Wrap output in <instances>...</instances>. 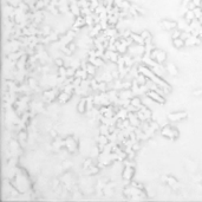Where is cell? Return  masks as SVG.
Wrapping results in <instances>:
<instances>
[{
  "label": "cell",
  "mask_w": 202,
  "mask_h": 202,
  "mask_svg": "<svg viewBox=\"0 0 202 202\" xmlns=\"http://www.w3.org/2000/svg\"><path fill=\"white\" fill-rule=\"evenodd\" d=\"M94 160L92 159H88V160H85L84 163H83V168H84V170L85 169H89V168H91L92 165H94Z\"/></svg>",
  "instance_id": "cell-29"
},
{
  "label": "cell",
  "mask_w": 202,
  "mask_h": 202,
  "mask_svg": "<svg viewBox=\"0 0 202 202\" xmlns=\"http://www.w3.org/2000/svg\"><path fill=\"white\" fill-rule=\"evenodd\" d=\"M54 63H56L57 67H60V66H64V64H65V60H64L63 58H57V59L54 60Z\"/></svg>",
  "instance_id": "cell-37"
},
{
  "label": "cell",
  "mask_w": 202,
  "mask_h": 202,
  "mask_svg": "<svg viewBox=\"0 0 202 202\" xmlns=\"http://www.w3.org/2000/svg\"><path fill=\"white\" fill-rule=\"evenodd\" d=\"M99 134L109 136V135H110V127L107 125V124H103V123H102L101 127H99Z\"/></svg>",
  "instance_id": "cell-24"
},
{
  "label": "cell",
  "mask_w": 202,
  "mask_h": 202,
  "mask_svg": "<svg viewBox=\"0 0 202 202\" xmlns=\"http://www.w3.org/2000/svg\"><path fill=\"white\" fill-rule=\"evenodd\" d=\"M150 58L154 59L159 64H163L167 60V53H165V51H163L161 49H154L150 52Z\"/></svg>",
  "instance_id": "cell-3"
},
{
  "label": "cell",
  "mask_w": 202,
  "mask_h": 202,
  "mask_svg": "<svg viewBox=\"0 0 202 202\" xmlns=\"http://www.w3.org/2000/svg\"><path fill=\"white\" fill-rule=\"evenodd\" d=\"M181 33H182L181 30L175 28L174 31H172V39H177V38H180V37H181Z\"/></svg>",
  "instance_id": "cell-30"
},
{
  "label": "cell",
  "mask_w": 202,
  "mask_h": 202,
  "mask_svg": "<svg viewBox=\"0 0 202 202\" xmlns=\"http://www.w3.org/2000/svg\"><path fill=\"white\" fill-rule=\"evenodd\" d=\"M71 96H72V95L67 94V92H65V91L60 92V94L58 95V97H57L58 103H60V104H66L67 102L71 99Z\"/></svg>",
  "instance_id": "cell-13"
},
{
  "label": "cell",
  "mask_w": 202,
  "mask_h": 202,
  "mask_svg": "<svg viewBox=\"0 0 202 202\" xmlns=\"http://www.w3.org/2000/svg\"><path fill=\"white\" fill-rule=\"evenodd\" d=\"M188 117V114L186 111H177V112H173L168 115V120L170 122H180L183 121Z\"/></svg>",
  "instance_id": "cell-5"
},
{
  "label": "cell",
  "mask_w": 202,
  "mask_h": 202,
  "mask_svg": "<svg viewBox=\"0 0 202 202\" xmlns=\"http://www.w3.org/2000/svg\"><path fill=\"white\" fill-rule=\"evenodd\" d=\"M124 57V63H125V66L128 67H133L134 64H136V62H135V58L131 56V54H124L123 56Z\"/></svg>",
  "instance_id": "cell-18"
},
{
  "label": "cell",
  "mask_w": 202,
  "mask_h": 202,
  "mask_svg": "<svg viewBox=\"0 0 202 202\" xmlns=\"http://www.w3.org/2000/svg\"><path fill=\"white\" fill-rule=\"evenodd\" d=\"M193 2L195 4L196 7H201L202 6V0H193Z\"/></svg>",
  "instance_id": "cell-42"
},
{
  "label": "cell",
  "mask_w": 202,
  "mask_h": 202,
  "mask_svg": "<svg viewBox=\"0 0 202 202\" xmlns=\"http://www.w3.org/2000/svg\"><path fill=\"white\" fill-rule=\"evenodd\" d=\"M102 81L107 82V83H111V82L115 81V79H114L111 72H110V71H107V72H104V73L102 75Z\"/></svg>",
  "instance_id": "cell-26"
},
{
  "label": "cell",
  "mask_w": 202,
  "mask_h": 202,
  "mask_svg": "<svg viewBox=\"0 0 202 202\" xmlns=\"http://www.w3.org/2000/svg\"><path fill=\"white\" fill-rule=\"evenodd\" d=\"M139 34L142 36V38H143L144 40H146V39H148V38H150V37H151V33L149 32L148 30H143V31H142V33H139Z\"/></svg>",
  "instance_id": "cell-35"
},
{
  "label": "cell",
  "mask_w": 202,
  "mask_h": 202,
  "mask_svg": "<svg viewBox=\"0 0 202 202\" xmlns=\"http://www.w3.org/2000/svg\"><path fill=\"white\" fill-rule=\"evenodd\" d=\"M136 114H137L138 118L141 120V122H147V121H148V120H147V117H146V115H144V114H143V112H142L141 110H138V111H137Z\"/></svg>",
  "instance_id": "cell-36"
},
{
  "label": "cell",
  "mask_w": 202,
  "mask_h": 202,
  "mask_svg": "<svg viewBox=\"0 0 202 202\" xmlns=\"http://www.w3.org/2000/svg\"><path fill=\"white\" fill-rule=\"evenodd\" d=\"M199 37H200V38H202V27L200 28V30H199Z\"/></svg>",
  "instance_id": "cell-47"
},
{
  "label": "cell",
  "mask_w": 202,
  "mask_h": 202,
  "mask_svg": "<svg viewBox=\"0 0 202 202\" xmlns=\"http://www.w3.org/2000/svg\"><path fill=\"white\" fill-rule=\"evenodd\" d=\"M194 13H195L196 19H201L202 18V7H195Z\"/></svg>",
  "instance_id": "cell-32"
},
{
  "label": "cell",
  "mask_w": 202,
  "mask_h": 202,
  "mask_svg": "<svg viewBox=\"0 0 202 202\" xmlns=\"http://www.w3.org/2000/svg\"><path fill=\"white\" fill-rule=\"evenodd\" d=\"M78 5L81 8H86V7H90V1L88 0H78Z\"/></svg>",
  "instance_id": "cell-31"
},
{
  "label": "cell",
  "mask_w": 202,
  "mask_h": 202,
  "mask_svg": "<svg viewBox=\"0 0 202 202\" xmlns=\"http://www.w3.org/2000/svg\"><path fill=\"white\" fill-rule=\"evenodd\" d=\"M201 44V38L197 37V36H190V38L186 40V46H189V47H193V46H197Z\"/></svg>",
  "instance_id": "cell-11"
},
{
  "label": "cell",
  "mask_w": 202,
  "mask_h": 202,
  "mask_svg": "<svg viewBox=\"0 0 202 202\" xmlns=\"http://www.w3.org/2000/svg\"><path fill=\"white\" fill-rule=\"evenodd\" d=\"M161 135L163 137H165V138H169V139H172V141H174L176 139L177 137H178V130L175 129V128H173V127H170V125H164V127H162L161 129Z\"/></svg>",
  "instance_id": "cell-1"
},
{
  "label": "cell",
  "mask_w": 202,
  "mask_h": 202,
  "mask_svg": "<svg viewBox=\"0 0 202 202\" xmlns=\"http://www.w3.org/2000/svg\"><path fill=\"white\" fill-rule=\"evenodd\" d=\"M130 38L134 40L135 44H139V45H144V39L142 38V36L139 33H136V32H133Z\"/></svg>",
  "instance_id": "cell-17"
},
{
  "label": "cell",
  "mask_w": 202,
  "mask_h": 202,
  "mask_svg": "<svg viewBox=\"0 0 202 202\" xmlns=\"http://www.w3.org/2000/svg\"><path fill=\"white\" fill-rule=\"evenodd\" d=\"M202 94V90H196L194 91V95H201Z\"/></svg>",
  "instance_id": "cell-46"
},
{
  "label": "cell",
  "mask_w": 202,
  "mask_h": 202,
  "mask_svg": "<svg viewBox=\"0 0 202 202\" xmlns=\"http://www.w3.org/2000/svg\"><path fill=\"white\" fill-rule=\"evenodd\" d=\"M77 111L79 114H86L88 108H86V97H83L77 104Z\"/></svg>",
  "instance_id": "cell-14"
},
{
  "label": "cell",
  "mask_w": 202,
  "mask_h": 202,
  "mask_svg": "<svg viewBox=\"0 0 202 202\" xmlns=\"http://www.w3.org/2000/svg\"><path fill=\"white\" fill-rule=\"evenodd\" d=\"M195 7H196V6H195V4L191 1V2H189V4H188V6H187V10H189V11H194V10H195Z\"/></svg>",
  "instance_id": "cell-41"
},
{
  "label": "cell",
  "mask_w": 202,
  "mask_h": 202,
  "mask_svg": "<svg viewBox=\"0 0 202 202\" xmlns=\"http://www.w3.org/2000/svg\"><path fill=\"white\" fill-rule=\"evenodd\" d=\"M122 177L125 180V181H130L133 177H134L135 174V167H129V165H124L123 170H122Z\"/></svg>",
  "instance_id": "cell-8"
},
{
  "label": "cell",
  "mask_w": 202,
  "mask_h": 202,
  "mask_svg": "<svg viewBox=\"0 0 202 202\" xmlns=\"http://www.w3.org/2000/svg\"><path fill=\"white\" fill-rule=\"evenodd\" d=\"M130 104L131 105H134L135 108H137L138 110L142 108V105H143V102H142V98L141 97H138V96H134L131 99H130Z\"/></svg>",
  "instance_id": "cell-15"
},
{
  "label": "cell",
  "mask_w": 202,
  "mask_h": 202,
  "mask_svg": "<svg viewBox=\"0 0 202 202\" xmlns=\"http://www.w3.org/2000/svg\"><path fill=\"white\" fill-rule=\"evenodd\" d=\"M50 134H51V136H52L53 138H57V133H56L54 130H51V131H50Z\"/></svg>",
  "instance_id": "cell-45"
},
{
  "label": "cell",
  "mask_w": 202,
  "mask_h": 202,
  "mask_svg": "<svg viewBox=\"0 0 202 202\" xmlns=\"http://www.w3.org/2000/svg\"><path fill=\"white\" fill-rule=\"evenodd\" d=\"M135 79L137 81V83H138L139 85H146V84H147V81H148V78H147L144 75H142V73H138Z\"/></svg>",
  "instance_id": "cell-25"
},
{
  "label": "cell",
  "mask_w": 202,
  "mask_h": 202,
  "mask_svg": "<svg viewBox=\"0 0 202 202\" xmlns=\"http://www.w3.org/2000/svg\"><path fill=\"white\" fill-rule=\"evenodd\" d=\"M71 167H72V162L70 161V160H64V162H63V169H69Z\"/></svg>",
  "instance_id": "cell-38"
},
{
  "label": "cell",
  "mask_w": 202,
  "mask_h": 202,
  "mask_svg": "<svg viewBox=\"0 0 202 202\" xmlns=\"http://www.w3.org/2000/svg\"><path fill=\"white\" fill-rule=\"evenodd\" d=\"M128 116H129V111H128L127 108H121L116 112V117H117V118H121V120L128 118Z\"/></svg>",
  "instance_id": "cell-20"
},
{
  "label": "cell",
  "mask_w": 202,
  "mask_h": 202,
  "mask_svg": "<svg viewBox=\"0 0 202 202\" xmlns=\"http://www.w3.org/2000/svg\"><path fill=\"white\" fill-rule=\"evenodd\" d=\"M57 97H58V95H57V90H56V89H50V90H47V91H45V92L43 94L44 101L47 102V103L54 101Z\"/></svg>",
  "instance_id": "cell-9"
},
{
  "label": "cell",
  "mask_w": 202,
  "mask_h": 202,
  "mask_svg": "<svg viewBox=\"0 0 202 202\" xmlns=\"http://www.w3.org/2000/svg\"><path fill=\"white\" fill-rule=\"evenodd\" d=\"M149 124H150V128H151V129H154L155 131H157V130L160 129V124H159V123H157L156 121L149 122Z\"/></svg>",
  "instance_id": "cell-34"
},
{
  "label": "cell",
  "mask_w": 202,
  "mask_h": 202,
  "mask_svg": "<svg viewBox=\"0 0 202 202\" xmlns=\"http://www.w3.org/2000/svg\"><path fill=\"white\" fill-rule=\"evenodd\" d=\"M98 91L99 92H108L109 91V83L104 81H101L98 83Z\"/></svg>",
  "instance_id": "cell-22"
},
{
  "label": "cell",
  "mask_w": 202,
  "mask_h": 202,
  "mask_svg": "<svg viewBox=\"0 0 202 202\" xmlns=\"http://www.w3.org/2000/svg\"><path fill=\"white\" fill-rule=\"evenodd\" d=\"M177 28L181 31H188L189 32V23L183 18L180 21H177Z\"/></svg>",
  "instance_id": "cell-19"
},
{
  "label": "cell",
  "mask_w": 202,
  "mask_h": 202,
  "mask_svg": "<svg viewBox=\"0 0 202 202\" xmlns=\"http://www.w3.org/2000/svg\"><path fill=\"white\" fill-rule=\"evenodd\" d=\"M147 95H148L152 101H155V102L159 103V104H164V103H165V98H164V96L161 94H159V92L155 91V90H149L148 92H147Z\"/></svg>",
  "instance_id": "cell-6"
},
{
  "label": "cell",
  "mask_w": 202,
  "mask_h": 202,
  "mask_svg": "<svg viewBox=\"0 0 202 202\" xmlns=\"http://www.w3.org/2000/svg\"><path fill=\"white\" fill-rule=\"evenodd\" d=\"M135 95L131 89H122L118 91V98L123 101V99H131Z\"/></svg>",
  "instance_id": "cell-10"
},
{
  "label": "cell",
  "mask_w": 202,
  "mask_h": 202,
  "mask_svg": "<svg viewBox=\"0 0 202 202\" xmlns=\"http://www.w3.org/2000/svg\"><path fill=\"white\" fill-rule=\"evenodd\" d=\"M96 69H97V67L95 66L94 64H91V63H89V62H88L86 71H88V73H89V76H90V77L95 76V73H96Z\"/></svg>",
  "instance_id": "cell-28"
},
{
  "label": "cell",
  "mask_w": 202,
  "mask_h": 202,
  "mask_svg": "<svg viewBox=\"0 0 202 202\" xmlns=\"http://www.w3.org/2000/svg\"><path fill=\"white\" fill-rule=\"evenodd\" d=\"M128 53L131 54L133 57H143L146 54V45H139V44H133L129 46Z\"/></svg>",
  "instance_id": "cell-2"
},
{
  "label": "cell",
  "mask_w": 202,
  "mask_h": 202,
  "mask_svg": "<svg viewBox=\"0 0 202 202\" xmlns=\"http://www.w3.org/2000/svg\"><path fill=\"white\" fill-rule=\"evenodd\" d=\"M167 71H168V73H170L172 76H176V75L178 73V70H177V67H176L174 64H168Z\"/></svg>",
  "instance_id": "cell-27"
},
{
  "label": "cell",
  "mask_w": 202,
  "mask_h": 202,
  "mask_svg": "<svg viewBox=\"0 0 202 202\" xmlns=\"http://www.w3.org/2000/svg\"><path fill=\"white\" fill-rule=\"evenodd\" d=\"M58 186H59V181H58V180H53V183H52V187H53V189H56Z\"/></svg>",
  "instance_id": "cell-44"
},
{
  "label": "cell",
  "mask_w": 202,
  "mask_h": 202,
  "mask_svg": "<svg viewBox=\"0 0 202 202\" xmlns=\"http://www.w3.org/2000/svg\"><path fill=\"white\" fill-rule=\"evenodd\" d=\"M190 36H191V33H190V32H188V31H182V33H181V37H180V38L186 41L187 39L190 38Z\"/></svg>",
  "instance_id": "cell-33"
},
{
  "label": "cell",
  "mask_w": 202,
  "mask_h": 202,
  "mask_svg": "<svg viewBox=\"0 0 202 202\" xmlns=\"http://www.w3.org/2000/svg\"><path fill=\"white\" fill-rule=\"evenodd\" d=\"M167 183L169 184L170 188H173L174 190H177V189L180 188L178 182L176 181V178L175 177H173V176H168V178H167Z\"/></svg>",
  "instance_id": "cell-16"
},
{
  "label": "cell",
  "mask_w": 202,
  "mask_h": 202,
  "mask_svg": "<svg viewBox=\"0 0 202 202\" xmlns=\"http://www.w3.org/2000/svg\"><path fill=\"white\" fill-rule=\"evenodd\" d=\"M173 45L175 49H183L186 46V41L181 38H177V39H173Z\"/></svg>",
  "instance_id": "cell-21"
},
{
  "label": "cell",
  "mask_w": 202,
  "mask_h": 202,
  "mask_svg": "<svg viewBox=\"0 0 202 202\" xmlns=\"http://www.w3.org/2000/svg\"><path fill=\"white\" fill-rule=\"evenodd\" d=\"M139 148H141V146H139V142H138V141H137V142H135L134 144H133V150H134V151L139 150Z\"/></svg>",
  "instance_id": "cell-40"
},
{
  "label": "cell",
  "mask_w": 202,
  "mask_h": 202,
  "mask_svg": "<svg viewBox=\"0 0 202 202\" xmlns=\"http://www.w3.org/2000/svg\"><path fill=\"white\" fill-rule=\"evenodd\" d=\"M64 142H65V147H64V148H66V150L69 152H75V151H77L78 143H77V141H76L75 137L69 136V137H66V138L64 139Z\"/></svg>",
  "instance_id": "cell-4"
},
{
  "label": "cell",
  "mask_w": 202,
  "mask_h": 202,
  "mask_svg": "<svg viewBox=\"0 0 202 202\" xmlns=\"http://www.w3.org/2000/svg\"><path fill=\"white\" fill-rule=\"evenodd\" d=\"M183 18H184V19L188 21L189 24H190L193 20H195V19H196L194 11H189V10H187V11H186V13H184V17H183Z\"/></svg>",
  "instance_id": "cell-23"
},
{
  "label": "cell",
  "mask_w": 202,
  "mask_h": 202,
  "mask_svg": "<svg viewBox=\"0 0 202 202\" xmlns=\"http://www.w3.org/2000/svg\"><path fill=\"white\" fill-rule=\"evenodd\" d=\"M191 1H193V0H182V4H181V5H182L183 7H187L188 4L189 2H191Z\"/></svg>",
  "instance_id": "cell-43"
},
{
  "label": "cell",
  "mask_w": 202,
  "mask_h": 202,
  "mask_svg": "<svg viewBox=\"0 0 202 202\" xmlns=\"http://www.w3.org/2000/svg\"><path fill=\"white\" fill-rule=\"evenodd\" d=\"M160 25L163 30L165 31H174L175 28H177V21L175 20H169V19H164L160 23Z\"/></svg>",
  "instance_id": "cell-7"
},
{
  "label": "cell",
  "mask_w": 202,
  "mask_h": 202,
  "mask_svg": "<svg viewBox=\"0 0 202 202\" xmlns=\"http://www.w3.org/2000/svg\"><path fill=\"white\" fill-rule=\"evenodd\" d=\"M67 47H69V49H70V51L73 53V52L76 51V47H77V45H76V43H75V41H71V43L67 45Z\"/></svg>",
  "instance_id": "cell-39"
},
{
  "label": "cell",
  "mask_w": 202,
  "mask_h": 202,
  "mask_svg": "<svg viewBox=\"0 0 202 202\" xmlns=\"http://www.w3.org/2000/svg\"><path fill=\"white\" fill-rule=\"evenodd\" d=\"M128 120L130 121L131 125H134V127H136V128H139V127H141V120L138 118V116H137L136 112H129Z\"/></svg>",
  "instance_id": "cell-12"
}]
</instances>
